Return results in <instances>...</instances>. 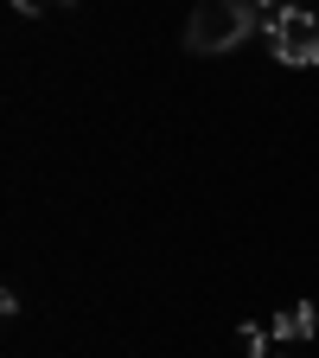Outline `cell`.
Instances as JSON below:
<instances>
[{
  "label": "cell",
  "instance_id": "5b68a950",
  "mask_svg": "<svg viewBox=\"0 0 319 358\" xmlns=\"http://www.w3.org/2000/svg\"><path fill=\"white\" fill-rule=\"evenodd\" d=\"M20 13H45V7H58V0H13Z\"/></svg>",
  "mask_w": 319,
  "mask_h": 358
},
{
  "label": "cell",
  "instance_id": "7a4b0ae2",
  "mask_svg": "<svg viewBox=\"0 0 319 358\" xmlns=\"http://www.w3.org/2000/svg\"><path fill=\"white\" fill-rule=\"evenodd\" d=\"M268 38H275L281 64H294V71L319 64V20L306 7H275V13H268Z\"/></svg>",
  "mask_w": 319,
  "mask_h": 358
},
{
  "label": "cell",
  "instance_id": "6da1fadb",
  "mask_svg": "<svg viewBox=\"0 0 319 358\" xmlns=\"http://www.w3.org/2000/svg\"><path fill=\"white\" fill-rule=\"evenodd\" d=\"M255 26H268V13L255 7V0H205V7L186 20V52H198V58L237 52Z\"/></svg>",
  "mask_w": 319,
  "mask_h": 358
},
{
  "label": "cell",
  "instance_id": "277c9868",
  "mask_svg": "<svg viewBox=\"0 0 319 358\" xmlns=\"http://www.w3.org/2000/svg\"><path fill=\"white\" fill-rule=\"evenodd\" d=\"M237 345L249 358H268V327H237Z\"/></svg>",
  "mask_w": 319,
  "mask_h": 358
},
{
  "label": "cell",
  "instance_id": "52a82bcc",
  "mask_svg": "<svg viewBox=\"0 0 319 358\" xmlns=\"http://www.w3.org/2000/svg\"><path fill=\"white\" fill-rule=\"evenodd\" d=\"M268 358H281V352H268Z\"/></svg>",
  "mask_w": 319,
  "mask_h": 358
},
{
  "label": "cell",
  "instance_id": "8992f818",
  "mask_svg": "<svg viewBox=\"0 0 319 358\" xmlns=\"http://www.w3.org/2000/svg\"><path fill=\"white\" fill-rule=\"evenodd\" d=\"M255 7H268V13H275V7H281V0H255Z\"/></svg>",
  "mask_w": 319,
  "mask_h": 358
},
{
  "label": "cell",
  "instance_id": "3957f363",
  "mask_svg": "<svg viewBox=\"0 0 319 358\" xmlns=\"http://www.w3.org/2000/svg\"><path fill=\"white\" fill-rule=\"evenodd\" d=\"M268 333H275V339H313L319 333V313L306 301H294V307H281L275 320H268Z\"/></svg>",
  "mask_w": 319,
  "mask_h": 358
}]
</instances>
